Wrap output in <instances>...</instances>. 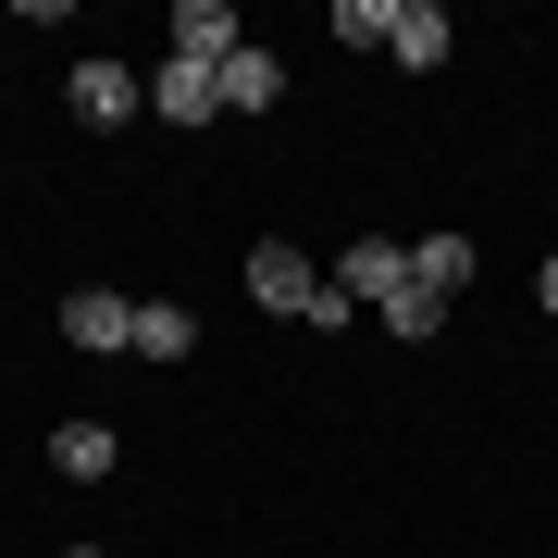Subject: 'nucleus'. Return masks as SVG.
Masks as SVG:
<instances>
[{"instance_id":"5","label":"nucleus","mask_w":558,"mask_h":558,"mask_svg":"<svg viewBox=\"0 0 558 558\" xmlns=\"http://www.w3.org/2000/svg\"><path fill=\"white\" fill-rule=\"evenodd\" d=\"M149 112H161V124H223V75H199V62H174V50H161Z\"/></svg>"},{"instance_id":"8","label":"nucleus","mask_w":558,"mask_h":558,"mask_svg":"<svg viewBox=\"0 0 558 558\" xmlns=\"http://www.w3.org/2000/svg\"><path fill=\"white\" fill-rule=\"evenodd\" d=\"M274 100H286V62H274V50L248 38L236 62H223V112H274Z\"/></svg>"},{"instance_id":"7","label":"nucleus","mask_w":558,"mask_h":558,"mask_svg":"<svg viewBox=\"0 0 558 558\" xmlns=\"http://www.w3.org/2000/svg\"><path fill=\"white\" fill-rule=\"evenodd\" d=\"M385 50H398L410 75H435V62L459 50V25H447V0H398V38H385Z\"/></svg>"},{"instance_id":"4","label":"nucleus","mask_w":558,"mask_h":558,"mask_svg":"<svg viewBox=\"0 0 558 558\" xmlns=\"http://www.w3.org/2000/svg\"><path fill=\"white\" fill-rule=\"evenodd\" d=\"M62 348H137V299L75 286V299H62Z\"/></svg>"},{"instance_id":"1","label":"nucleus","mask_w":558,"mask_h":558,"mask_svg":"<svg viewBox=\"0 0 558 558\" xmlns=\"http://www.w3.org/2000/svg\"><path fill=\"white\" fill-rule=\"evenodd\" d=\"M248 299H260V311H286V323H311V336H348V323H360V311H348V286H336V274H311V248H286V236H260V248H248Z\"/></svg>"},{"instance_id":"3","label":"nucleus","mask_w":558,"mask_h":558,"mask_svg":"<svg viewBox=\"0 0 558 558\" xmlns=\"http://www.w3.org/2000/svg\"><path fill=\"white\" fill-rule=\"evenodd\" d=\"M336 286H348V311H385V299H398V286H410V248H398V236H348Z\"/></svg>"},{"instance_id":"15","label":"nucleus","mask_w":558,"mask_h":558,"mask_svg":"<svg viewBox=\"0 0 558 558\" xmlns=\"http://www.w3.org/2000/svg\"><path fill=\"white\" fill-rule=\"evenodd\" d=\"M62 558H112V546H62Z\"/></svg>"},{"instance_id":"10","label":"nucleus","mask_w":558,"mask_h":558,"mask_svg":"<svg viewBox=\"0 0 558 558\" xmlns=\"http://www.w3.org/2000/svg\"><path fill=\"white\" fill-rule=\"evenodd\" d=\"M199 348V311L186 299H137V360H186Z\"/></svg>"},{"instance_id":"2","label":"nucleus","mask_w":558,"mask_h":558,"mask_svg":"<svg viewBox=\"0 0 558 558\" xmlns=\"http://www.w3.org/2000/svg\"><path fill=\"white\" fill-rule=\"evenodd\" d=\"M161 50H174V62H199V75H223V62L248 50V25L223 13V0H174V25H161Z\"/></svg>"},{"instance_id":"14","label":"nucleus","mask_w":558,"mask_h":558,"mask_svg":"<svg viewBox=\"0 0 558 558\" xmlns=\"http://www.w3.org/2000/svg\"><path fill=\"white\" fill-rule=\"evenodd\" d=\"M534 299H546V311H558V248H546V274H534Z\"/></svg>"},{"instance_id":"6","label":"nucleus","mask_w":558,"mask_h":558,"mask_svg":"<svg viewBox=\"0 0 558 558\" xmlns=\"http://www.w3.org/2000/svg\"><path fill=\"white\" fill-rule=\"evenodd\" d=\"M137 100H149V75H124V62H100V50L75 62V112H87V124H124Z\"/></svg>"},{"instance_id":"9","label":"nucleus","mask_w":558,"mask_h":558,"mask_svg":"<svg viewBox=\"0 0 558 558\" xmlns=\"http://www.w3.org/2000/svg\"><path fill=\"white\" fill-rule=\"evenodd\" d=\"M410 286L422 299H459L472 286V236H410Z\"/></svg>"},{"instance_id":"12","label":"nucleus","mask_w":558,"mask_h":558,"mask_svg":"<svg viewBox=\"0 0 558 558\" xmlns=\"http://www.w3.org/2000/svg\"><path fill=\"white\" fill-rule=\"evenodd\" d=\"M373 323H385V336H410V348H422V336H447V299H422V286H398V299H385Z\"/></svg>"},{"instance_id":"11","label":"nucleus","mask_w":558,"mask_h":558,"mask_svg":"<svg viewBox=\"0 0 558 558\" xmlns=\"http://www.w3.org/2000/svg\"><path fill=\"white\" fill-rule=\"evenodd\" d=\"M112 459H124V447H112V422H62V435H50V472H75V484H100Z\"/></svg>"},{"instance_id":"13","label":"nucleus","mask_w":558,"mask_h":558,"mask_svg":"<svg viewBox=\"0 0 558 558\" xmlns=\"http://www.w3.org/2000/svg\"><path fill=\"white\" fill-rule=\"evenodd\" d=\"M336 38L348 50H385V38H398V0H336Z\"/></svg>"}]
</instances>
